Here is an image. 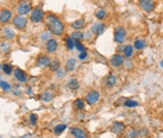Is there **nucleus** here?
Masks as SVG:
<instances>
[{
  "label": "nucleus",
  "instance_id": "1",
  "mask_svg": "<svg viewBox=\"0 0 163 138\" xmlns=\"http://www.w3.org/2000/svg\"><path fill=\"white\" fill-rule=\"evenodd\" d=\"M45 24L49 29V31L54 34L59 36L64 32V25L63 23L60 21L59 18H58L56 15L49 14L45 18Z\"/></svg>",
  "mask_w": 163,
  "mask_h": 138
},
{
  "label": "nucleus",
  "instance_id": "2",
  "mask_svg": "<svg viewBox=\"0 0 163 138\" xmlns=\"http://www.w3.org/2000/svg\"><path fill=\"white\" fill-rule=\"evenodd\" d=\"M32 9V2L30 0H21L18 3L16 10L20 15H26Z\"/></svg>",
  "mask_w": 163,
  "mask_h": 138
},
{
  "label": "nucleus",
  "instance_id": "3",
  "mask_svg": "<svg viewBox=\"0 0 163 138\" xmlns=\"http://www.w3.org/2000/svg\"><path fill=\"white\" fill-rule=\"evenodd\" d=\"M13 25L18 29H24L27 25V19L23 15H17L13 19Z\"/></svg>",
  "mask_w": 163,
  "mask_h": 138
},
{
  "label": "nucleus",
  "instance_id": "4",
  "mask_svg": "<svg viewBox=\"0 0 163 138\" xmlns=\"http://www.w3.org/2000/svg\"><path fill=\"white\" fill-rule=\"evenodd\" d=\"M44 19V11L41 8H35L31 10L30 13V20L33 23L41 22Z\"/></svg>",
  "mask_w": 163,
  "mask_h": 138
},
{
  "label": "nucleus",
  "instance_id": "5",
  "mask_svg": "<svg viewBox=\"0 0 163 138\" xmlns=\"http://www.w3.org/2000/svg\"><path fill=\"white\" fill-rule=\"evenodd\" d=\"M125 37H126V31L124 28L118 27L115 28V31H114V41L116 43L122 44L125 40Z\"/></svg>",
  "mask_w": 163,
  "mask_h": 138
},
{
  "label": "nucleus",
  "instance_id": "6",
  "mask_svg": "<svg viewBox=\"0 0 163 138\" xmlns=\"http://www.w3.org/2000/svg\"><path fill=\"white\" fill-rule=\"evenodd\" d=\"M100 98V94L98 91H95V90H93L90 93H88V95H86V102L90 105H93L95 104L97 101L99 100Z\"/></svg>",
  "mask_w": 163,
  "mask_h": 138
},
{
  "label": "nucleus",
  "instance_id": "7",
  "mask_svg": "<svg viewBox=\"0 0 163 138\" xmlns=\"http://www.w3.org/2000/svg\"><path fill=\"white\" fill-rule=\"evenodd\" d=\"M106 29V26L103 23H94L93 25L90 27V32L95 34L96 36H99L101 34H103Z\"/></svg>",
  "mask_w": 163,
  "mask_h": 138
},
{
  "label": "nucleus",
  "instance_id": "8",
  "mask_svg": "<svg viewBox=\"0 0 163 138\" xmlns=\"http://www.w3.org/2000/svg\"><path fill=\"white\" fill-rule=\"evenodd\" d=\"M139 3H140L142 10L146 11V13H150L155 8L153 0H139Z\"/></svg>",
  "mask_w": 163,
  "mask_h": 138
},
{
  "label": "nucleus",
  "instance_id": "9",
  "mask_svg": "<svg viewBox=\"0 0 163 138\" xmlns=\"http://www.w3.org/2000/svg\"><path fill=\"white\" fill-rule=\"evenodd\" d=\"M11 16H13L11 11L8 9H4L0 11V22L3 24H7L10 21Z\"/></svg>",
  "mask_w": 163,
  "mask_h": 138
},
{
  "label": "nucleus",
  "instance_id": "10",
  "mask_svg": "<svg viewBox=\"0 0 163 138\" xmlns=\"http://www.w3.org/2000/svg\"><path fill=\"white\" fill-rule=\"evenodd\" d=\"M13 73H14V77L15 79L20 81V82H26L27 81V75L25 71L21 70L20 68H15L13 70Z\"/></svg>",
  "mask_w": 163,
  "mask_h": 138
},
{
  "label": "nucleus",
  "instance_id": "11",
  "mask_svg": "<svg viewBox=\"0 0 163 138\" xmlns=\"http://www.w3.org/2000/svg\"><path fill=\"white\" fill-rule=\"evenodd\" d=\"M110 130H111L112 133H114L115 134H122L123 131H124V130H125V125L123 122L116 121V122H114L112 124Z\"/></svg>",
  "mask_w": 163,
  "mask_h": 138
},
{
  "label": "nucleus",
  "instance_id": "12",
  "mask_svg": "<svg viewBox=\"0 0 163 138\" xmlns=\"http://www.w3.org/2000/svg\"><path fill=\"white\" fill-rule=\"evenodd\" d=\"M70 131H71L72 135H73L75 138H87L88 137L87 134L81 128H78V127L71 128Z\"/></svg>",
  "mask_w": 163,
  "mask_h": 138
},
{
  "label": "nucleus",
  "instance_id": "13",
  "mask_svg": "<svg viewBox=\"0 0 163 138\" xmlns=\"http://www.w3.org/2000/svg\"><path fill=\"white\" fill-rule=\"evenodd\" d=\"M124 63V57L122 55H120V54H116V55L112 56V58L110 59V63L114 67H119Z\"/></svg>",
  "mask_w": 163,
  "mask_h": 138
},
{
  "label": "nucleus",
  "instance_id": "14",
  "mask_svg": "<svg viewBox=\"0 0 163 138\" xmlns=\"http://www.w3.org/2000/svg\"><path fill=\"white\" fill-rule=\"evenodd\" d=\"M46 50L49 52V53H53V52H55L57 49H58V42L55 40V39H49L47 41V43H46Z\"/></svg>",
  "mask_w": 163,
  "mask_h": 138
},
{
  "label": "nucleus",
  "instance_id": "15",
  "mask_svg": "<svg viewBox=\"0 0 163 138\" xmlns=\"http://www.w3.org/2000/svg\"><path fill=\"white\" fill-rule=\"evenodd\" d=\"M117 82V78L114 74H110L105 79V85L108 88H112Z\"/></svg>",
  "mask_w": 163,
  "mask_h": 138
},
{
  "label": "nucleus",
  "instance_id": "16",
  "mask_svg": "<svg viewBox=\"0 0 163 138\" xmlns=\"http://www.w3.org/2000/svg\"><path fill=\"white\" fill-rule=\"evenodd\" d=\"M50 63V59L48 56H40L37 59V66L39 67H46Z\"/></svg>",
  "mask_w": 163,
  "mask_h": 138
},
{
  "label": "nucleus",
  "instance_id": "17",
  "mask_svg": "<svg viewBox=\"0 0 163 138\" xmlns=\"http://www.w3.org/2000/svg\"><path fill=\"white\" fill-rule=\"evenodd\" d=\"M76 67V60L74 59V58H71L69 59L67 62H66V64H65V69L67 72H73L75 71Z\"/></svg>",
  "mask_w": 163,
  "mask_h": 138
},
{
  "label": "nucleus",
  "instance_id": "18",
  "mask_svg": "<svg viewBox=\"0 0 163 138\" xmlns=\"http://www.w3.org/2000/svg\"><path fill=\"white\" fill-rule=\"evenodd\" d=\"M3 35H4V37L6 39H8V40H11V39H13L15 37V32L13 28H5L3 29Z\"/></svg>",
  "mask_w": 163,
  "mask_h": 138
},
{
  "label": "nucleus",
  "instance_id": "19",
  "mask_svg": "<svg viewBox=\"0 0 163 138\" xmlns=\"http://www.w3.org/2000/svg\"><path fill=\"white\" fill-rule=\"evenodd\" d=\"M48 66H49V69L53 72H57L59 68H60V63L58 59H54L53 61H50L49 64H48Z\"/></svg>",
  "mask_w": 163,
  "mask_h": 138
},
{
  "label": "nucleus",
  "instance_id": "20",
  "mask_svg": "<svg viewBox=\"0 0 163 138\" xmlns=\"http://www.w3.org/2000/svg\"><path fill=\"white\" fill-rule=\"evenodd\" d=\"M53 97H54L53 94L51 92H49V91H44V92L41 93V95H40L41 99L43 101H44V102H49V101H51L53 99Z\"/></svg>",
  "mask_w": 163,
  "mask_h": 138
},
{
  "label": "nucleus",
  "instance_id": "21",
  "mask_svg": "<svg viewBox=\"0 0 163 138\" xmlns=\"http://www.w3.org/2000/svg\"><path fill=\"white\" fill-rule=\"evenodd\" d=\"M84 26H85V20L84 19H78L72 24V28L76 31H79V29L84 28Z\"/></svg>",
  "mask_w": 163,
  "mask_h": 138
},
{
  "label": "nucleus",
  "instance_id": "22",
  "mask_svg": "<svg viewBox=\"0 0 163 138\" xmlns=\"http://www.w3.org/2000/svg\"><path fill=\"white\" fill-rule=\"evenodd\" d=\"M67 87L71 90H73V91H75V90H77L79 88V82H78V81L76 79H72L67 82Z\"/></svg>",
  "mask_w": 163,
  "mask_h": 138
},
{
  "label": "nucleus",
  "instance_id": "23",
  "mask_svg": "<svg viewBox=\"0 0 163 138\" xmlns=\"http://www.w3.org/2000/svg\"><path fill=\"white\" fill-rule=\"evenodd\" d=\"M65 46L68 50H73L75 48V41L67 36V37H65Z\"/></svg>",
  "mask_w": 163,
  "mask_h": 138
},
{
  "label": "nucleus",
  "instance_id": "24",
  "mask_svg": "<svg viewBox=\"0 0 163 138\" xmlns=\"http://www.w3.org/2000/svg\"><path fill=\"white\" fill-rule=\"evenodd\" d=\"M123 51H124V54L126 58H131L132 55H133V46H130V45L125 46Z\"/></svg>",
  "mask_w": 163,
  "mask_h": 138
},
{
  "label": "nucleus",
  "instance_id": "25",
  "mask_svg": "<svg viewBox=\"0 0 163 138\" xmlns=\"http://www.w3.org/2000/svg\"><path fill=\"white\" fill-rule=\"evenodd\" d=\"M146 46V43L142 40H136L134 42V47L137 50H142L143 48H145Z\"/></svg>",
  "mask_w": 163,
  "mask_h": 138
},
{
  "label": "nucleus",
  "instance_id": "26",
  "mask_svg": "<svg viewBox=\"0 0 163 138\" xmlns=\"http://www.w3.org/2000/svg\"><path fill=\"white\" fill-rule=\"evenodd\" d=\"M66 128H67V126H66L65 124H59L56 126L55 129H54V133H55L56 134H61L66 130Z\"/></svg>",
  "mask_w": 163,
  "mask_h": 138
},
{
  "label": "nucleus",
  "instance_id": "27",
  "mask_svg": "<svg viewBox=\"0 0 163 138\" xmlns=\"http://www.w3.org/2000/svg\"><path fill=\"white\" fill-rule=\"evenodd\" d=\"M71 38L75 41H81V40H83V32L76 31L72 33Z\"/></svg>",
  "mask_w": 163,
  "mask_h": 138
},
{
  "label": "nucleus",
  "instance_id": "28",
  "mask_svg": "<svg viewBox=\"0 0 163 138\" xmlns=\"http://www.w3.org/2000/svg\"><path fill=\"white\" fill-rule=\"evenodd\" d=\"M2 70L5 74H7V75H10L11 73H13V66H11L10 64L9 63H4L2 65Z\"/></svg>",
  "mask_w": 163,
  "mask_h": 138
},
{
  "label": "nucleus",
  "instance_id": "29",
  "mask_svg": "<svg viewBox=\"0 0 163 138\" xmlns=\"http://www.w3.org/2000/svg\"><path fill=\"white\" fill-rule=\"evenodd\" d=\"M75 106L77 110H83L84 107H85V103H84L83 99L81 98H76L75 101Z\"/></svg>",
  "mask_w": 163,
  "mask_h": 138
},
{
  "label": "nucleus",
  "instance_id": "30",
  "mask_svg": "<svg viewBox=\"0 0 163 138\" xmlns=\"http://www.w3.org/2000/svg\"><path fill=\"white\" fill-rule=\"evenodd\" d=\"M139 105V102L136 100H133V99H127L124 102V106L127 107V108H135Z\"/></svg>",
  "mask_w": 163,
  "mask_h": 138
},
{
  "label": "nucleus",
  "instance_id": "31",
  "mask_svg": "<svg viewBox=\"0 0 163 138\" xmlns=\"http://www.w3.org/2000/svg\"><path fill=\"white\" fill-rule=\"evenodd\" d=\"M106 10H104V9H99L97 11H96V13H95V16H96V18L97 19H99V20H103L104 18L106 17Z\"/></svg>",
  "mask_w": 163,
  "mask_h": 138
},
{
  "label": "nucleus",
  "instance_id": "32",
  "mask_svg": "<svg viewBox=\"0 0 163 138\" xmlns=\"http://www.w3.org/2000/svg\"><path fill=\"white\" fill-rule=\"evenodd\" d=\"M0 88H1L3 91L7 92V91H10V90L11 89V86L9 82L5 81H0Z\"/></svg>",
  "mask_w": 163,
  "mask_h": 138
},
{
  "label": "nucleus",
  "instance_id": "33",
  "mask_svg": "<svg viewBox=\"0 0 163 138\" xmlns=\"http://www.w3.org/2000/svg\"><path fill=\"white\" fill-rule=\"evenodd\" d=\"M75 47L76 48V50H78L79 52L85 51V46H84L80 43V41H75Z\"/></svg>",
  "mask_w": 163,
  "mask_h": 138
},
{
  "label": "nucleus",
  "instance_id": "34",
  "mask_svg": "<svg viewBox=\"0 0 163 138\" xmlns=\"http://www.w3.org/2000/svg\"><path fill=\"white\" fill-rule=\"evenodd\" d=\"M13 94L14 95H20L21 94H22V90H21V86L19 85V84H16L15 86H14V88H13Z\"/></svg>",
  "mask_w": 163,
  "mask_h": 138
},
{
  "label": "nucleus",
  "instance_id": "35",
  "mask_svg": "<svg viewBox=\"0 0 163 138\" xmlns=\"http://www.w3.org/2000/svg\"><path fill=\"white\" fill-rule=\"evenodd\" d=\"M138 131L137 130H130L127 134H126V136H127L128 138H136L138 136Z\"/></svg>",
  "mask_w": 163,
  "mask_h": 138
},
{
  "label": "nucleus",
  "instance_id": "36",
  "mask_svg": "<svg viewBox=\"0 0 163 138\" xmlns=\"http://www.w3.org/2000/svg\"><path fill=\"white\" fill-rule=\"evenodd\" d=\"M41 39L43 41H48L49 39H51V34L48 31H44L41 35Z\"/></svg>",
  "mask_w": 163,
  "mask_h": 138
},
{
  "label": "nucleus",
  "instance_id": "37",
  "mask_svg": "<svg viewBox=\"0 0 163 138\" xmlns=\"http://www.w3.org/2000/svg\"><path fill=\"white\" fill-rule=\"evenodd\" d=\"M29 120H30V123H31L33 126L36 125V123H37V116H36L35 113H31L29 116Z\"/></svg>",
  "mask_w": 163,
  "mask_h": 138
},
{
  "label": "nucleus",
  "instance_id": "38",
  "mask_svg": "<svg viewBox=\"0 0 163 138\" xmlns=\"http://www.w3.org/2000/svg\"><path fill=\"white\" fill-rule=\"evenodd\" d=\"M65 76V71L61 68H59L58 71H57V77L58 78H63Z\"/></svg>",
  "mask_w": 163,
  "mask_h": 138
},
{
  "label": "nucleus",
  "instance_id": "39",
  "mask_svg": "<svg viewBox=\"0 0 163 138\" xmlns=\"http://www.w3.org/2000/svg\"><path fill=\"white\" fill-rule=\"evenodd\" d=\"M83 38L86 40H90L92 39V32L90 31H86L83 33Z\"/></svg>",
  "mask_w": 163,
  "mask_h": 138
},
{
  "label": "nucleus",
  "instance_id": "40",
  "mask_svg": "<svg viewBox=\"0 0 163 138\" xmlns=\"http://www.w3.org/2000/svg\"><path fill=\"white\" fill-rule=\"evenodd\" d=\"M87 57H88V53L86 51L81 52V54H79V56H78V58H79L80 60H82V61H83V60H86Z\"/></svg>",
  "mask_w": 163,
  "mask_h": 138
},
{
  "label": "nucleus",
  "instance_id": "41",
  "mask_svg": "<svg viewBox=\"0 0 163 138\" xmlns=\"http://www.w3.org/2000/svg\"><path fill=\"white\" fill-rule=\"evenodd\" d=\"M1 49L3 51H8L10 49V45L8 43H4L1 45Z\"/></svg>",
  "mask_w": 163,
  "mask_h": 138
},
{
  "label": "nucleus",
  "instance_id": "42",
  "mask_svg": "<svg viewBox=\"0 0 163 138\" xmlns=\"http://www.w3.org/2000/svg\"><path fill=\"white\" fill-rule=\"evenodd\" d=\"M120 47H119V51H122V50H124V46L122 45V46H119Z\"/></svg>",
  "mask_w": 163,
  "mask_h": 138
},
{
  "label": "nucleus",
  "instance_id": "43",
  "mask_svg": "<svg viewBox=\"0 0 163 138\" xmlns=\"http://www.w3.org/2000/svg\"><path fill=\"white\" fill-rule=\"evenodd\" d=\"M27 94H32V89H30V88H28L27 89Z\"/></svg>",
  "mask_w": 163,
  "mask_h": 138
},
{
  "label": "nucleus",
  "instance_id": "44",
  "mask_svg": "<svg viewBox=\"0 0 163 138\" xmlns=\"http://www.w3.org/2000/svg\"><path fill=\"white\" fill-rule=\"evenodd\" d=\"M2 81V78H1V76H0V81Z\"/></svg>",
  "mask_w": 163,
  "mask_h": 138
},
{
  "label": "nucleus",
  "instance_id": "45",
  "mask_svg": "<svg viewBox=\"0 0 163 138\" xmlns=\"http://www.w3.org/2000/svg\"><path fill=\"white\" fill-rule=\"evenodd\" d=\"M0 69H1V64H0Z\"/></svg>",
  "mask_w": 163,
  "mask_h": 138
}]
</instances>
